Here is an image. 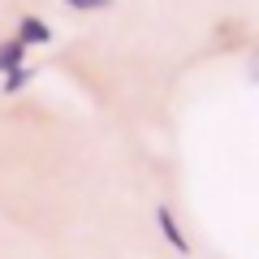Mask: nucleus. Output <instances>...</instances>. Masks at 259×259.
Listing matches in <instances>:
<instances>
[{
	"mask_svg": "<svg viewBox=\"0 0 259 259\" xmlns=\"http://www.w3.org/2000/svg\"><path fill=\"white\" fill-rule=\"evenodd\" d=\"M13 35H18L26 48H44V44H52V26H48L44 18H35V13H22Z\"/></svg>",
	"mask_w": 259,
	"mask_h": 259,
	"instance_id": "f03ea898",
	"label": "nucleus"
},
{
	"mask_svg": "<svg viewBox=\"0 0 259 259\" xmlns=\"http://www.w3.org/2000/svg\"><path fill=\"white\" fill-rule=\"evenodd\" d=\"M65 9H74V13H108L117 0H61Z\"/></svg>",
	"mask_w": 259,
	"mask_h": 259,
	"instance_id": "39448f33",
	"label": "nucleus"
},
{
	"mask_svg": "<svg viewBox=\"0 0 259 259\" xmlns=\"http://www.w3.org/2000/svg\"><path fill=\"white\" fill-rule=\"evenodd\" d=\"M26 52H30V48L22 44L18 35L0 39V74H9V69H18V65H26Z\"/></svg>",
	"mask_w": 259,
	"mask_h": 259,
	"instance_id": "7ed1b4c3",
	"label": "nucleus"
},
{
	"mask_svg": "<svg viewBox=\"0 0 259 259\" xmlns=\"http://www.w3.org/2000/svg\"><path fill=\"white\" fill-rule=\"evenodd\" d=\"M39 69L35 65H18V69H9V74H5V82H0V91L5 95H18L22 87H30V78H35Z\"/></svg>",
	"mask_w": 259,
	"mask_h": 259,
	"instance_id": "20e7f679",
	"label": "nucleus"
},
{
	"mask_svg": "<svg viewBox=\"0 0 259 259\" xmlns=\"http://www.w3.org/2000/svg\"><path fill=\"white\" fill-rule=\"evenodd\" d=\"M156 229L164 233V242L173 246V255H190V238H186V229H182V221H177V212L168 203H156Z\"/></svg>",
	"mask_w": 259,
	"mask_h": 259,
	"instance_id": "f257e3e1",
	"label": "nucleus"
}]
</instances>
